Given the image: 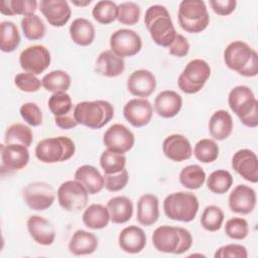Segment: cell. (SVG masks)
I'll list each match as a JSON object with an SVG mask.
<instances>
[{"instance_id":"obj_19","label":"cell","mask_w":258,"mask_h":258,"mask_svg":"<svg viewBox=\"0 0 258 258\" xmlns=\"http://www.w3.org/2000/svg\"><path fill=\"white\" fill-rule=\"evenodd\" d=\"M162 151L166 158L181 162L192 155V147L189 140L181 134H171L162 142Z\"/></svg>"},{"instance_id":"obj_4","label":"cell","mask_w":258,"mask_h":258,"mask_svg":"<svg viewBox=\"0 0 258 258\" xmlns=\"http://www.w3.org/2000/svg\"><path fill=\"white\" fill-rule=\"evenodd\" d=\"M178 24L188 33H200L210 23V15L203 0H183L179 3L177 12Z\"/></svg>"},{"instance_id":"obj_38","label":"cell","mask_w":258,"mask_h":258,"mask_svg":"<svg viewBox=\"0 0 258 258\" xmlns=\"http://www.w3.org/2000/svg\"><path fill=\"white\" fill-rule=\"evenodd\" d=\"M20 26L24 36L29 40H38L44 37L46 27L42 19L36 15L23 16L20 22Z\"/></svg>"},{"instance_id":"obj_56","label":"cell","mask_w":258,"mask_h":258,"mask_svg":"<svg viewBox=\"0 0 258 258\" xmlns=\"http://www.w3.org/2000/svg\"><path fill=\"white\" fill-rule=\"evenodd\" d=\"M257 74H258V54H257V51L255 50L250 62L244 69V71L240 74V76L251 78V77H256Z\"/></svg>"},{"instance_id":"obj_55","label":"cell","mask_w":258,"mask_h":258,"mask_svg":"<svg viewBox=\"0 0 258 258\" xmlns=\"http://www.w3.org/2000/svg\"><path fill=\"white\" fill-rule=\"evenodd\" d=\"M241 123L249 128H255L258 126V105L255 106L247 115L239 118Z\"/></svg>"},{"instance_id":"obj_40","label":"cell","mask_w":258,"mask_h":258,"mask_svg":"<svg viewBox=\"0 0 258 258\" xmlns=\"http://www.w3.org/2000/svg\"><path fill=\"white\" fill-rule=\"evenodd\" d=\"M93 18L101 24H110L117 19L118 5L110 0H102L95 4L92 10Z\"/></svg>"},{"instance_id":"obj_54","label":"cell","mask_w":258,"mask_h":258,"mask_svg":"<svg viewBox=\"0 0 258 258\" xmlns=\"http://www.w3.org/2000/svg\"><path fill=\"white\" fill-rule=\"evenodd\" d=\"M54 123L57 127H59L60 129H64V130L73 129L79 125L74 117V111L67 115H63V116L54 117Z\"/></svg>"},{"instance_id":"obj_47","label":"cell","mask_w":258,"mask_h":258,"mask_svg":"<svg viewBox=\"0 0 258 258\" xmlns=\"http://www.w3.org/2000/svg\"><path fill=\"white\" fill-rule=\"evenodd\" d=\"M21 118L30 126L37 127L42 124V112L37 104L27 102L21 105L19 109Z\"/></svg>"},{"instance_id":"obj_27","label":"cell","mask_w":258,"mask_h":258,"mask_svg":"<svg viewBox=\"0 0 258 258\" xmlns=\"http://www.w3.org/2000/svg\"><path fill=\"white\" fill-rule=\"evenodd\" d=\"M74 177L86 187L89 195H96L105 187L104 175L95 166L90 164L78 167Z\"/></svg>"},{"instance_id":"obj_39","label":"cell","mask_w":258,"mask_h":258,"mask_svg":"<svg viewBox=\"0 0 258 258\" xmlns=\"http://www.w3.org/2000/svg\"><path fill=\"white\" fill-rule=\"evenodd\" d=\"M207 186L210 191L223 195L226 194L233 184V176L226 169H217L213 171L206 179Z\"/></svg>"},{"instance_id":"obj_28","label":"cell","mask_w":258,"mask_h":258,"mask_svg":"<svg viewBox=\"0 0 258 258\" xmlns=\"http://www.w3.org/2000/svg\"><path fill=\"white\" fill-rule=\"evenodd\" d=\"M233 119L226 110H217L209 120V132L211 136L218 141L227 139L233 131Z\"/></svg>"},{"instance_id":"obj_51","label":"cell","mask_w":258,"mask_h":258,"mask_svg":"<svg viewBox=\"0 0 258 258\" xmlns=\"http://www.w3.org/2000/svg\"><path fill=\"white\" fill-rule=\"evenodd\" d=\"M189 47L190 45L187 39L182 34L177 33L174 40L168 47V50H169V53L173 56L183 57L188 53Z\"/></svg>"},{"instance_id":"obj_50","label":"cell","mask_w":258,"mask_h":258,"mask_svg":"<svg viewBox=\"0 0 258 258\" xmlns=\"http://www.w3.org/2000/svg\"><path fill=\"white\" fill-rule=\"evenodd\" d=\"M215 258H247L248 252L245 246L240 244H227L219 249L214 254Z\"/></svg>"},{"instance_id":"obj_23","label":"cell","mask_w":258,"mask_h":258,"mask_svg":"<svg viewBox=\"0 0 258 258\" xmlns=\"http://www.w3.org/2000/svg\"><path fill=\"white\" fill-rule=\"evenodd\" d=\"M182 107V98L177 92L165 90L160 92L154 99V110L162 118L175 117Z\"/></svg>"},{"instance_id":"obj_17","label":"cell","mask_w":258,"mask_h":258,"mask_svg":"<svg viewBox=\"0 0 258 258\" xmlns=\"http://www.w3.org/2000/svg\"><path fill=\"white\" fill-rule=\"evenodd\" d=\"M228 104L232 112L241 118L257 106L258 101L249 87L241 85L234 87L230 91L228 95Z\"/></svg>"},{"instance_id":"obj_14","label":"cell","mask_w":258,"mask_h":258,"mask_svg":"<svg viewBox=\"0 0 258 258\" xmlns=\"http://www.w3.org/2000/svg\"><path fill=\"white\" fill-rule=\"evenodd\" d=\"M231 165L245 180L252 183L258 181V158L254 151L247 148L239 149L234 153Z\"/></svg>"},{"instance_id":"obj_45","label":"cell","mask_w":258,"mask_h":258,"mask_svg":"<svg viewBox=\"0 0 258 258\" xmlns=\"http://www.w3.org/2000/svg\"><path fill=\"white\" fill-rule=\"evenodd\" d=\"M140 19V8L132 1L122 2L118 5L117 20L124 25H134Z\"/></svg>"},{"instance_id":"obj_49","label":"cell","mask_w":258,"mask_h":258,"mask_svg":"<svg viewBox=\"0 0 258 258\" xmlns=\"http://www.w3.org/2000/svg\"><path fill=\"white\" fill-rule=\"evenodd\" d=\"M104 180H105V188L109 191L115 192L123 189L129 180V174L126 168L123 170L113 173V174H106L104 173Z\"/></svg>"},{"instance_id":"obj_52","label":"cell","mask_w":258,"mask_h":258,"mask_svg":"<svg viewBox=\"0 0 258 258\" xmlns=\"http://www.w3.org/2000/svg\"><path fill=\"white\" fill-rule=\"evenodd\" d=\"M212 10L221 16H227L233 13L237 6L236 0H210Z\"/></svg>"},{"instance_id":"obj_22","label":"cell","mask_w":258,"mask_h":258,"mask_svg":"<svg viewBox=\"0 0 258 258\" xmlns=\"http://www.w3.org/2000/svg\"><path fill=\"white\" fill-rule=\"evenodd\" d=\"M146 234L144 231L135 225L124 228L118 236V245L126 253H140L146 246Z\"/></svg>"},{"instance_id":"obj_1","label":"cell","mask_w":258,"mask_h":258,"mask_svg":"<svg viewBox=\"0 0 258 258\" xmlns=\"http://www.w3.org/2000/svg\"><path fill=\"white\" fill-rule=\"evenodd\" d=\"M144 24L151 39L162 47H169L177 34L167 8L162 5L156 4L147 8Z\"/></svg>"},{"instance_id":"obj_5","label":"cell","mask_w":258,"mask_h":258,"mask_svg":"<svg viewBox=\"0 0 258 258\" xmlns=\"http://www.w3.org/2000/svg\"><path fill=\"white\" fill-rule=\"evenodd\" d=\"M75 152V142L67 136L42 139L35 147V157L43 163L67 161L74 156Z\"/></svg>"},{"instance_id":"obj_8","label":"cell","mask_w":258,"mask_h":258,"mask_svg":"<svg viewBox=\"0 0 258 258\" xmlns=\"http://www.w3.org/2000/svg\"><path fill=\"white\" fill-rule=\"evenodd\" d=\"M23 200L33 211H45L55 200L54 188L45 181H33L23 189Z\"/></svg>"},{"instance_id":"obj_33","label":"cell","mask_w":258,"mask_h":258,"mask_svg":"<svg viewBox=\"0 0 258 258\" xmlns=\"http://www.w3.org/2000/svg\"><path fill=\"white\" fill-rule=\"evenodd\" d=\"M206 172L202 166L190 164L181 169L178 175L180 184L188 189L195 190L203 186L206 181Z\"/></svg>"},{"instance_id":"obj_46","label":"cell","mask_w":258,"mask_h":258,"mask_svg":"<svg viewBox=\"0 0 258 258\" xmlns=\"http://www.w3.org/2000/svg\"><path fill=\"white\" fill-rule=\"evenodd\" d=\"M225 234L233 240H244L249 234V224L244 218H231L226 222Z\"/></svg>"},{"instance_id":"obj_11","label":"cell","mask_w":258,"mask_h":258,"mask_svg":"<svg viewBox=\"0 0 258 258\" xmlns=\"http://www.w3.org/2000/svg\"><path fill=\"white\" fill-rule=\"evenodd\" d=\"M135 142L133 132L123 124L111 125L103 135V143L108 150L117 153H126L132 149Z\"/></svg>"},{"instance_id":"obj_18","label":"cell","mask_w":258,"mask_h":258,"mask_svg":"<svg viewBox=\"0 0 258 258\" xmlns=\"http://www.w3.org/2000/svg\"><path fill=\"white\" fill-rule=\"evenodd\" d=\"M228 204L232 212L248 215L255 209L256 191L249 185L238 184L229 195Z\"/></svg>"},{"instance_id":"obj_37","label":"cell","mask_w":258,"mask_h":258,"mask_svg":"<svg viewBox=\"0 0 258 258\" xmlns=\"http://www.w3.org/2000/svg\"><path fill=\"white\" fill-rule=\"evenodd\" d=\"M42 87L48 91L53 93L57 92H67L72 84L71 76L61 70L51 71L46 74L41 80Z\"/></svg>"},{"instance_id":"obj_30","label":"cell","mask_w":258,"mask_h":258,"mask_svg":"<svg viewBox=\"0 0 258 258\" xmlns=\"http://www.w3.org/2000/svg\"><path fill=\"white\" fill-rule=\"evenodd\" d=\"M110 220L114 224L127 223L133 215V203L125 196H117L111 198L106 205Z\"/></svg>"},{"instance_id":"obj_34","label":"cell","mask_w":258,"mask_h":258,"mask_svg":"<svg viewBox=\"0 0 258 258\" xmlns=\"http://www.w3.org/2000/svg\"><path fill=\"white\" fill-rule=\"evenodd\" d=\"M20 34L16 24L12 21L0 23V49L3 52L14 51L20 43Z\"/></svg>"},{"instance_id":"obj_15","label":"cell","mask_w":258,"mask_h":258,"mask_svg":"<svg viewBox=\"0 0 258 258\" xmlns=\"http://www.w3.org/2000/svg\"><path fill=\"white\" fill-rule=\"evenodd\" d=\"M152 115V105L144 98L131 99L123 107L124 118L135 128L146 126L151 121Z\"/></svg>"},{"instance_id":"obj_31","label":"cell","mask_w":258,"mask_h":258,"mask_svg":"<svg viewBox=\"0 0 258 258\" xmlns=\"http://www.w3.org/2000/svg\"><path fill=\"white\" fill-rule=\"evenodd\" d=\"M72 40L81 46L90 45L96 36V31L93 23L86 18H76L69 28Z\"/></svg>"},{"instance_id":"obj_6","label":"cell","mask_w":258,"mask_h":258,"mask_svg":"<svg viewBox=\"0 0 258 258\" xmlns=\"http://www.w3.org/2000/svg\"><path fill=\"white\" fill-rule=\"evenodd\" d=\"M210 76V64L202 58H195L187 62L178 76L177 86L185 94H197L204 88Z\"/></svg>"},{"instance_id":"obj_44","label":"cell","mask_w":258,"mask_h":258,"mask_svg":"<svg viewBox=\"0 0 258 258\" xmlns=\"http://www.w3.org/2000/svg\"><path fill=\"white\" fill-rule=\"evenodd\" d=\"M48 109L51 114L56 116H63L73 112V101L67 92L53 93L47 102Z\"/></svg>"},{"instance_id":"obj_13","label":"cell","mask_w":258,"mask_h":258,"mask_svg":"<svg viewBox=\"0 0 258 258\" xmlns=\"http://www.w3.org/2000/svg\"><path fill=\"white\" fill-rule=\"evenodd\" d=\"M0 155L2 172L20 170L29 161L28 147L21 144H1Z\"/></svg>"},{"instance_id":"obj_43","label":"cell","mask_w":258,"mask_h":258,"mask_svg":"<svg viewBox=\"0 0 258 258\" xmlns=\"http://www.w3.org/2000/svg\"><path fill=\"white\" fill-rule=\"evenodd\" d=\"M223 210L215 205H210L205 208L201 217L202 227L209 232H216L221 229L224 222Z\"/></svg>"},{"instance_id":"obj_10","label":"cell","mask_w":258,"mask_h":258,"mask_svg":"<svg viewBox=\"0 0 258 258\" xmlns=\"http://www.w3.org/2000/svg\"><path fill=\"white\" fill-rule=\"evenodd\" d=\"M50 52L41 44H33L24 48L19 54V63L25 73L40 75L50 64Z\"/></svg>"},{"instance_id":"obj_35","label":"cell","mask_w":258,"mask_h":258,"mask_svg":"<svg viewBox=\"0 0 258 258\" xmlns=\"http://www.w3.org/2000/svg\"><path fill=\"white\" fill-rule=\"evenodd\" d=\"M33 141V133L30 127L22 123L10 125L4 135L5 144H21L29 147Z\"/></svg>"},{"instance_id":"obj_24","label":"cell","mask_w":258,"mask_h":258,"mask_svg":"<svg viewBox=\"0 0 258 258\" xmlns=\"http://www.w3.org/2000/svg\"><path fill=\"white\" fill-rule=\"evenodd\" d=\"M152 244L159 252L174 254L179 245L177 228L167 225L156 228L152 234Z\"/></svg>"},{"instance_id":"obj_7","label":"cell","mask_w":258,"mask_h":258,"mask_svg":"<svg viewBox=\"0 0 258 258\" xmlns=\"http://www.w3.org/2000/svg\"><path fill=\"white\" fill-rule=\"evenodd\" d=\"M57 202L67 212H79L84 210L89 202V192L78 180L62 182L56 191Z\"/></svg>"},{"instance_id":"obj_53","label":"cell","mask_w":258,"mask_h":258,"mask_svg":"<svg viewBox=\"0 0 258 258\" xmlns=\"http://www.w3.org/2000/svg\"><path fill=\"white\" fill-rule=\"evenodd\" d=\"M176 228L179 234V245L174 254L180 255L190 249L192 245V236L188 230L181 227H176Z\"/></svg>"},{"instance_id":"obj_26","label":"cell","mask_w":258,"mask_h":258,"mask_svg":"<svg viewBox=\"0 0 258 258\" xmlns=\"http://www.w3.org/2000/svg\"><path fill=\"white\" fill-rule=\"evenodd\" d=\"M159 218V201L155 195H142L137 202L136 219L142 226L148 227L157 222Z\"/></svg>"},{"instance_id":"obj_41","label":"cell","mask_w":258,"mask_h":258,"mask_svg":"<svg viewBox=\"0 0 258 258\" xmlns=\"http://www.w3.org/2000/svg\"><path fill=\"white\" fill-rule=\"evenodd\" d=\"M194 154L202 163H212L219 156V146L215 140L204 138L196 143Z\"/></svg>"},{"instance_id":"obj_12","label":"cell","mask_w":258,"mask_h":258,"mask_svg":"<svg viewBox=\"0 0 258 258\" xmlns=\"http://www.w3.org/2000/svg\"><path fill=\"white\" fill-rule=\"evenodd\" d=\"M254 51L248 43L242 40H234L224 50L225 64L240 75L250 62Z\"/></svg>"},{"instance_id":"obj_57","label":"cell","mask_w":258,"mask_h":258,"mask_svg":"<svg viewBox=\"0 0 258 258\" xmlns=\"http://www.w3.org/2000/svg\"><path fill=\"white\" fill-rule=\"evenodd\" d=\"M73 2V4L74 5H77V6H87V5H89L92 1L91 0H87V1H84V2H79V1H72Z\"/></svg>"},{"instance_id":"obj_9","label":"cell","mask_w":258,"mask_h":258,"mask_svg":"<svg viewBox=\"0 0 258 258\" xmlns=\"http://www.w3.org/2000/svg\"><path fill=\"white\" fill-rule=\"evenodd\" d=\"M109 43L111 50L122 58L134 56L142 48L140 35L128 28H121L114 31L110 36Z\"/></svg>"},{"instance_id":"obj_48","label":"cell","mask_w":258,"mask_h":258,"mask_svg":"<svg viewBox=\"0 0 258 258\" xmlns=\"http://www.w3.org/2000/svg\"><path fill=\"white\" fill-rule=\"evenodd\" d=\"M14 84L21 92L25 93L37 92L42 86L41 81L35 75L29 73L17 74L14 78Z\"/></svg>"},{"instance_id":"obj_21","label":"cell","mask_w":258,"mask_h":258,"mask_svg":"<svg viewBox=\"0 0 258 258\" xmlns=\"http://www.w3.org/2000/svg\"><path fill=\"white\" fill-rule=\"evenodd\" d=\"M30 237L41 246H50L55 239V230L53 225L45 218L32 215L26 222Z\"/></svg>"},{"instance_id":"obj_16","label":"cell","mask_w":258,"mask_h":258,"mask_svg":"<svg viewBox=\"0 0 258 258\" xmlns=\"http://www.w3.org/2000/svg\"><path fill=\"white\" fill-rule=\"evenodd\" d=\"M38 6L48 24L53 27L66 25L72 15V10L66 0H41Z\"/></svg>"},{"instance_id":"obj_36","label":"cell","mask_w":258,"mask_h":258,"mask_svg":"<svg viewBox=\"0 0 258 258\" xmlns=\"http://www.w3.org/2000/svg\"><path fill=\"white\" fill-rule=\"evenodd\" d=\"M35 0H3L0 3V12L4 15H32L37 9Z\"/></svg>"},{"instance_id":"obj_25","label":"cell","mask_w":258,"mask_h":258,"mask_svg":"<svg viewBox=\"0 0 258 258\" xmlns=\"http://www.w3.org/2000/svg\"><path fill=\"white\" fill-rule=\"evenodd\" d=\"M124 70V59L115 54L111 49L102 51L96 59L95 71L103 77L116 78L121 76Z\"/></svg>"},{"instance_id":"obj_42","label":"cell","mask_w":258,"mask_h":258,"mask_svg":"<svg viewBox=\"0 0 258 258\" xmlns=\"http://www.w3.org/2000/svg\"><path fill=\"white\" fill-rule=\"evenodd\" d=\"M100 165L106 174L117 173L125 168L126 156L106 149L100 156Z\"/></svg>"},{"instance_id":"obj_32","label":"cell","mask_w":258,"mask_h":258,"mask_svg":"<svg viewBox=\"0 0 258 258\" xmlns=\"http://www.w3.org/2000/svg\"><path fill=\"white\" fill-rule=\"evenodd\" d=\"M82 220L84 225L92 230H101L108 226L110 214L107 207L101 204H92L83 213Z\"/></svg>"},{"instance_id":"obj_2","label":"cell","mask_w":258,"mask_h":258,"mask_svg":"<svg viewBox=\"0 0 258 258\" xmlns=\"http://www.w3.org/2000/svg\"><path fill=\"white\" fill-rule=\"evenodd\" d=\"M74 117L78 124L91 129H100L113 119L114 107L105 100L83 101L75 106Z\"/></svg>"},{"instance_id":"obj_3","label":"cell","mask_w":258,"mask_h":258,"mask_svg":"<svg viewBox=\"0 0 258 258\" xmlns=\"http://www.w3.org/2000/svg\"><path fill=\"white\" fill-rule=\"evenodd\" d=\"M200 204L196 195L189 191L169 194L163 201V212L173 221L188 223L195 220Z\"/></svg>"},{"instance_id":"obj_29","label":"cell","mask_w":258,"mask_h":258,"mask_svg":"<svg viewBox=\"0 0 258 258\" xmlns=\"http://www.w3.org/2000/svg\"><path fill=\"white\" fill-rule=\"evenodd\" d=\"M99 245L97 236L94 233L77 230L69 242V250L76 256L89 255L94 253Z\"/></svg>"},{"instance_id":"obj_20","label":"cell","mask_w":258,"mask_h":258,"mask_svg":"<svg viewBox=\"0 0 258 258\" xmlns=\"http://www.w3.org/2000/svg\"><path fill=\"white\" fill-rule=\"evenodd\" d=\"M155 76L148 70H136L127 80V90L135 97L146 99L155 91Z\"/></svg>"}]
</instances>
